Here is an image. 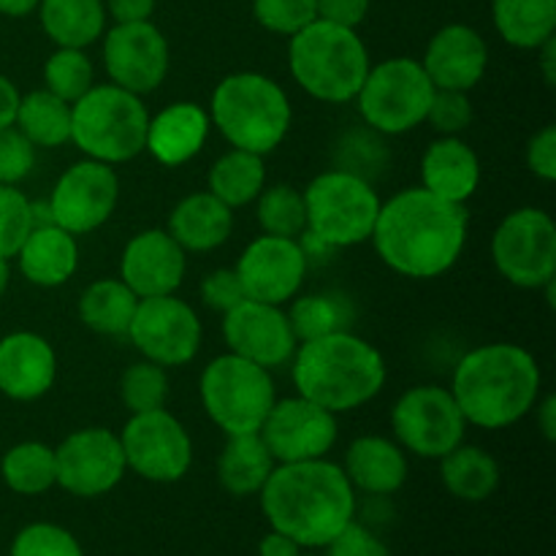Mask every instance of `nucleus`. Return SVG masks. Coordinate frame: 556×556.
<instances>
[{"mask_svg":"<svg viewBox=\"0 0 556 556\" xmlns=\"http://www.w3.org/2000/svg\"><path fill=\"white\" fill-rule=\"evenodd\" d=\"M470 212L427 188H407L380 204L375 253L391 271L410 280H434L454 269L467 244Z\"/></svg>","mask_w":556,"mask_h":556,"instance_id":"nucleus-1","label":"nucleus"},{"mask_svg":"<svg viewBox=\"0 0 556 556\" xmlns=\"http://www.w3.org/2000/svg\"><path fill=\"white\" fill-rule=\"evenodd\" d=\"M258 497L271 530L302 548H326L356 519V489L329 459L275 465Z\"/></svg>","mask_w":556,"mask_h":556,"instance_id":"nucleus-2","label":"nucleus"},{"mask_svg":"<svg viewBox=\"0 0 556 556\" xmlns=\"http://www.w3.org/2000/svg\"><path fill=\"white\" fill-rule=\"evenodd\" d=\"M541 364L514 342H489L459 358L451 394L467 427L508 429L530 416L541 400Z\"/></svg>","mask_w":556,"mask_h":556,"instance_id":"nucleus-3","label":"nucleus"},{"mask_svg":"<svg viewBox=\"0 0 556 556\" xmlns=\"http://www.w3.org/2000/svg\"><path fill=\"white\" fill-rule=\"evenodd\" d=\"M386 358L372 342L342 329L318 340L299 342L291 358L296 394L334 416L372 402L386 386Z\"/></svg>","mask_w":556,"mask_h":556,"instance_id":"nucleus-4","label":"nucleus"},{"mask_svg":"<svg viewBox=\"0 0 556 556\" xmlns=\"http://www.w3.org/2000/svg\"><path fill=\"white\" fill-rule=\"evenodd\" d=\"M206 112L228 144L255 155L275 152L293 123L288 92L258 71H237L217 81Z\"/></svg>","mask_w":556,"mask_h":556,"instance_id":"nucleus-5","label":"nucleus"},{"mask_svg":"<svg viewBox=\"0 0 556 556\" xmlns=\"http://www.w3.org/2000/svg\"><path fill=\"white\" fill-rule=\"evenodd\" d=\"M369 52L353 27L315 20L288 43V68L307 96L324 103H348L369 74Z\"/></svg>","mask_w":556,"mask_h":556,"instance_id":"nucleus-6","label":"nucleus"},{"mask_svg":"<svg viewBox=\"0 0 556 556\" xmlns=\"http://www.w3.org/2000/svg\"><path fill=\"white\" fill-rule=\"evenodd\" d=\"M147 112L141 96L117 85H92L71 103V141L92 161L119 166L144 152Z\"/></svg>","mask_w":556,"mask_h":556,"instance_id":"nucleus-7","label":"nucleus"},{"mask_svg":"<svg viewBox=\"0 0 556 556\" xmlns=\"http://www.w3.org/2000/svg\"><path fill=\"white\" fill-rule=\"evenodd\" d=\"M304 193L307 231L304 237L320 250L356 248L369 242L380 212V195L362 174L331 168L309 179Z\"/></svg>","mask_w":556,"mask_h":556,"instance_id":"nucleus-8","label":"nucleus"},{"mask_svg":"<svg viewBox=\"0 0 556 556\" xmlns=\"http://www.w3.org/2000/svg\"><path fill=\"white\" fill-rule=\"evenodd\" d=\"M199 396L210 421L226 438L255 434L277 400L269 369L233 353L212 358L199 380Z\"/></svg>","mask_w":556,"mask_h":556,"instance_id":"nucleus-9","label":"nucleus"},{"mask_svg":"<svg viewBox=\"0 0 556 556\" xmlns=\"http://www.w3.org/2000/svg\"><path fill=\"white\" fill-rule=\"evenodd\" d=\"M434 85L421 60L389 58L369 65L362 90L353 98L364 123L386 136H400L427 123Z\"/></svg>","mask_w":556,"mask_h":556,"instance_id":"nucleus-10","label":"nucleus"},{"mask_svg":"<svg viewBox=\"0 0 556 556\" xmlns=\"http://www.w3.org/2000/svg\"><path fill=\"white\" fill-rule=\"evenodd\" d=\"M492 261L510 286L541 291L556 280L554 217L538 206L508 212L492 237Z\"/></svg>","mask_w":556,"mask_h":556,"instance_id":"nucleus-11","label":"nucleus"},{"mask_svg":"<svg viewBox=\"0 0 556 556\" xmlns=\"http://www.w3.org/2000/svg\"><path fill=\"white\" fill-rule=\"evenodd\" d=\"M391 429L405 454L440 462L465 443L467 421L451 389L413 386L391 407Z\"/></svg>","mask_w":556,"mask_h":556,"instance_id":"nucleus-12","label":"nucleus"},{"mask_svg":"<svg viewBox=\"0 0 556 556\" xmlns=\"http://www.w3.org/2000/svg\"><path fill=\"white\" fill-rule=\"evenodd\" d=\"M125 465L152 483H177L193 465V440L177 416L161 407L134 413L119 432Z\"/></svg>","mask_w":556,"mask_h":556,"instance_id":"nucleus-13","label":"nucleus"},{"mask_svg":"<svg viewBox=\"0 0 556 556\" xmlns=\"http://www.w3.org/2000/svg\"><path fill=\"white\" fill-rule=\"evenodd\" d=\"M125 337L134 342L141 358L172 369L199 356L204 329L188 302L166 293V296L139 299Z\"/></svg>","mask_w":556,"mask_h":556,"instance_id":"nucleus-14","label":"nucleus"},{"mask_svg":"<svg viewBox=\"0 0 556 556\" xmlns=\"http://www.w3.org/2000/svg\"><path fill=\"white\" fill-rule=\"evenodd\" d=\"M58 486L81 500L103 497L128 472L119 434L106 427H85L54 448Z\"/></svg>","mask_w":556,"mask_h":556,"instance_id":"nucleus-15","label":"nucleus"},{"mask_svg":"<svg viewBox=\"0 0 556 556\" xmlns=\"http://www.w3.org/2000/svg\"><path fill=\"white\" fill-rule=\"evenodd\" d=\"M117 201L119 177L114 166L85 157L60 174L47 204L54 226L81 237L98 231L114 215Z\"/></svg>","mask_w":556,"mask_h":556,"instance_id":"nucleus-16","label":"nucleus"},{"mask_svg":"<svg viewBox=\"0 0 556 556\" xmlns=\"http://www.w3.org/2000/svg\"><path fill=\"white\" fill-rule=\"evenodd\" d=\"M172 52L161 27L144 22H114L103 33V68L112 85L150 96L166 81Z\"/></svg>","mask_w":556,"mask_h":556,"instance_id":"nucleus-17","label":"nucleus"},{"mask_svg":"<svg viewBox=\"0 0 556 556\" xmlns=\"http://www.w3.org/2000/svg\"><path fill=\"white\" fill-rule=\"evenodd\" d=\"M258 434L271 459L277 465H288V462L326 459L340 438V424L334 413L296 394L288 400H275Z\"/></svg>","mask_w":556,"mask_h":556,"instance_id":"nucleus-18","label":"nucleus"},{"mask_svg":"<svg viewBox=\"0 0 556 556\" xmlns=\"http://www.w3.org/2000/svg\"><path fill=\"white\" fill-rule=\"evenodd\" d=\"M233 269L242 280L244 296L282 307L302 291L307 277V250L302 239L261 233L242 250Z\"/></svg>","mask_w":556,"mask_h":556,"instance_id":"nucleus-19","label":"nucleus"},{"mask_svg":"<svg viewBox=\"0 0 556 556\" xmlns=\"http://www.w3.org/2000/svg\"><path fill=\"white\" fill-rule=\"evenodd\" d=\"M223 340L228 353L248 358L269 372L282 364H291L299 345L286 309L255 299H244L233 309L223 313Z\"/></svg>","mask_w":556,"mask_h":556,"instance_id":"nucleus-20","label":"nucleus"},{"mask_svg":"<svg viewBox=\"0 0 556 556\" xmlns=\"http://www.w3.org/2000/svg\"><path fill=\"white\" fill-rule=\"evenodd\" d=\"M188 271V253L166 228L136 233L119 258V280L139 299L177 293Z\"/></svg>","mask_w":556,"mask_h":556,"instance_id":"nucleus-21","label":"nucleus"},{"mask_svg":"<svg viewBox=\"0 0 556 556\" xmlns=\"http://www.w3.org/2000/svg\"><path fill=\"white\" fill-rule=\"evenodd\" d=\"M421 65L434 90H476L489 68L486 38L462 22L440 27L429 38Z\"/></svg>","mask_w":556,"mask_h":556,"instance_id":"nucleus-22","label":"nucleus"},{"mask_svg":"<svg viewBox=\"0 0 556 556\" xmlns=\"http://www.w3.org/2000/svg\"><path fill=\"white\" fill-rule=\"evenodd\" d=\"M58 380V353L36 331H14L0 340V391L9 400L36 402Z\"/></svg>","mask_w":556,"mask_h":556,"instance_id":"nucleus-23","label":"nucleus"},{"mask_svg":"<svg viewBox=\"0 0 556 556\" xmlns=\"http://www.w3.org/2000/svg\"><path fill=\"white\" fill-rule=\"evenodd\" d=\"M210 128V112L201 103L177 101L150 117L144 150L163 166H182L204 150Z\"/></svg>","mask_w":556,"mask_h":556,"instance_id":"nucleus-24","label":"nucleus"},{"mask_svg":"<svg viewBox=\"0 0 556 556\" xmlns=\"http://www.w3.org/2000/svg\"><path fill=\"white\" fill-rule=\"evenodd\" d=\"M407 454L396 440L380 434L356 438L345 451L342 472L356 492L369 497H391L407 481Z\"/></svg>","mask_w":556,"mask_h":556,"instance_id":"nucleus-25","label":"nucleus"},{"mask_svg":"<svg viewBox=\"0 0 556 556\" xmlns=\"http://www.w3.org/2000/svg\"><path fill=\"white\" fill-rule=\"evenodd\" d=\"M421 188L454 204H467L481 185V161L459 136H440L421 157Z\"/></svg>","mask_w":556,"mask_h":556,"instance_id":"nucleus-26","label":"nucleus"},{"mask_svg":"<svg viewBox=\"0 0 556 556\" xmlns=\"http://www.w3.org/2000/svg\"><path fill=\"white\" fill-rule=\"evenodd\" d=\"M16 261H20L22 277L33 286H65L79 269V242H76L74 233L54 226V223L36 226L22 242Z\"/></svg>","mask_w":556,"mask_h":556,"instance_id":"nucleus-27","label":"nucleus"},{"mask_svg":"<svg viewBox=\"0 0 556 556\" xmlns=\"http://www.w3.org/2000/svg\"><path fill=\"white\" fill-rule=\"evenodd\" d=\"M233 210L220 199L201 190L179 201L168 217V233L185 253H210L231 239Z\"/></svg>","mask_w":556,"mask_h":556,"instance_id":"nucleus-28","label":"nucleus"},{"mask_svg":"<svg viewBox=\"0 0 556 556\" xmlns=\"http://www.w3.org/2000/svg\"><path fill=\"white\" fill-rule=\"evenodd\" d=\"M277 462L261 434H231L217 459V481L231 497H253L269 481Z\"/></svg>","mask_w":556,"mask_h":556,"instance_id":"nucleus-29","label":"nucleus"},{"mask_svg":"<svg viewBox=\"0 0 556 556\" xmlns=\"http://www.w3.org/2000/svg\"><path fill=\"white\" fill-rule=\"evenodd\" d=\"M36 11L54 47L87 49L106 33L103 0H41Z\"/></svg>","mask_w":556,"mask_h":556,"instance_id":"nucleus-30","label":"nucleus"},{"mask_svg":"<svg viewBox=\"0 0 556 556\" xmlns=\"http://www.w3.org/2000/svg\"><path fill=\"white\" fill-rule=\"evenodd\" d=\"M440 481L465 503H483L500 486V465L481 445L462 443L440 459Z\"/></svg>","mask_w":556,"mask_h":556,"instance_id":"nucleus-31","label":"nucleus"},{"mask_svg":"<svg viewBox=\"0 0 556 556\" xmlns=\"http://www.w3.org/2000/svg\"><path fill=\"white\" fill-rule=\"evenodd\" d=\"M139 296L119 277L90 282L79 296V320L101 337H125Z\"/></svg>","mask_w":556,"mask_h":556,"instance_id":"nucleus-32","label":"nucleus"},{"mask_svg":"<svg viewBox=\"0 0 556 556\" xmlns=\"http://www.w3.org/2000/svg\"><path fill=\"white\" fill-rule=\"evenodd\" d=\"M494 27L516 49H538L556 33V0H492Z\"/></svg>","mask_w":556,"mask_h":556,"instance_id":"nucleus-33","label":"nucleus"},{"mask_svg":"<svg viewBox=\"0 0 556 556\" xmlns=\"http://www.w3.org/2000/svg\"><path fill=\"white\" fill-rule=\"evenodd\" d=\"M206 182H210V193L231 210L253 204L261 190L266 188L264 155L231 147L212 163Z\"/></svg>","mask_w":556,"mask_h":556,"instance_id":"nucleus-34","label":"nucleus"},{"mask_svg":"<svg viewBox=\"0 0 556 556\" xmlns=\"http://www.w3.org/2000/svg\"><path fill=\"white\" fill-rule=\"evenodd\" d=\"M14 125L30 139L33 147H63L71 141V103L49 92L47 87L33 90L20 98Z\"/></svg>","mask_w":556,"mask_h":556,"instance_id":"nucleus-35","label":"nucleus"},{"mask_svg":"<svg viewBox=\"0 0 556 556\" xmlns=\"http://www.w3.org/2000/svg\"><path fill=\"white\" fill-rule=\"evenodd\" d=\"M0 476L11 492L22 497H38L58 486V467H54V448L38 440H25L5 451L0 462Z\"/></svg>","mask_w":556,"mask_h":556,"instance_id":"nucleus-36","label":"nucleus"},{"mask_svg":"<svg viewBox=\"0 0 556 556\" xmlns=\"http://www.w3.org/2000/svg\"><path fill=\"white\" fill-rule=\"evenodd\" d=\"M255 215L264 233L282 239H302L307 231L304 193L288 182L269 185L255 199Z\"/></svg>","mask_w":556,"mask_h":556,"instance_id":"nucleus-37","label":"nucleus"},{"mask_svg":"<svg viewBox=\"0 0 556 556\" xmlns=\"http://www.w3.org/2000/svg\"><path fill=\"white\" fill-rule=\"evenodd\" d=\"M288 320L299 342L318 340V337L334 334L345 329V320L351 318L345 302L326 293H307V296H293Z\"/></svg>","mask_w":556,"mask_h":556,"instance_id":"nucleus-38","label":"nucleus"},{"mask_svg":"<svg viewBox=\"0 0 556 556\" xmlns=\"http://www.w3.org/2000/svg\"><path fill=\"white\" fill-rule=\"evenodd\" d=\"M43 85L63 101L76 103L92 85H96V68L87 58L85 49L58 47L43 63Z\"/></svg>","mask_w":556,"mask_h":556,"instance_id":"nucleus-39","label":"nucleus"},{"mask_svg":"<svg viewBox=\"0 0 556 556\" xmlns=\"http://www.w3.org/2000/svg\"><path fill=\"white\" fill-rule=\"evenodd\" d=\"M119 400L134 413H150L166 407L168 400V375L166 367L152 364L147 358L130 364L119 378Z\"/></svg>","mask_w":556,"mask_h":556,"instance_id":"nucleus-40","label":"nucleus"},{"mask_svg":"<svg viewBox=\"0 0 556 556\" xmlns=\"http://www.w3.org/2000/svg\"><path fill=\"white\" fill-rule=\"evenodd\" d=\"M11 556H85L74 532L52 521H36L16 532Z\"/></svg>","mask_w":556,"mask_h":556,"instance_id":"nucleus-41","label":"nucleus"},{"mask_svg":"<svg viewBox=\"0 0 556 556\" xmlns=\"http://www.w3.org/2000/svg\"><path fill=\"white\" fill-rule=\"evenodd\" d=\"M33 231L30 201L14 185H0V258L11 261Z\"/></svg>","mask_w":556,"mask_h":556,"instance_id":"nucleus-42","label":"nucleus"},{"mask_svg":"<svg viewBox=\"0 0 556 556\" xmlns=\"http://www.w3.org/2000/svg\"><path fill=\"white\" fill-rule=\"evenodd\" d=\"M253 16L264 30L288 36L318 20L315 0H253Z\"/></svg>","mask_w":556,"mask_h":556,"instance_id":"nucleus-43","label":"nucleus"},{"mask_svg":"<svg viewBox=\"0 0 556 556\" xmlns=\"http://www.w3.org/2000/svg\"><path fill=\"white\" fill-rule=\"evenodd\" d=\"M427 123L440 136H459L472 123V101L470 92L459 90H434L429 103Z\"/></svg>","mask_w":556,"mask_h":556,"instance_id":"nucleus-44","label":"nucleus"},{"mask_svg":"<svg viewBox=\"0 0 556 556\" xmlns=\"http://www.w3.org/2000/svg\"><path fill=\"white\" fill-rule=\"evenodd\" d=\"M36 168V147L16 125L0 130V185H20Z\"/></svg>","mask_w":556,"mask_h":556,"instance_id":"nucleus-45","label":"nucleus"},{"mask_svg":"<svg viewBox=\"0 0 556 556\" xmlns=\"http://www.w3.org/2000/svg\"><path fill=\"white\" fill-rule=\"evenodd\" d=\"M326 556H391L383 538L364 521L353 519L334 541L326 546Z\"/></svg>","mask_w":556,"mask_h":556,"instance_id":"nucleus-46","label":"nucleus"},{"mask_svg":"<svg viewBox=\"0 0 556 556\" xmlns=\"http://www.w3.org/2000/svg\"><path fill=\"white\" fill-rule=\"evenodd\" d=\"M201 302L206 304L215 313H228V309L237 307L239 302H244V288L239 280L237 269H215L201 280Z\"/></svg>","mask_w":556,"mask_h":556,"instance_id":"nucleus-47","label":"nucleus"},{"mask_svg":"<svg viewBox=\"0 0 556 556\" xmlns=\"http://www.w3.org/2000/svg\"><path fill=\"white\" fill-rule=\"evenodd\" d=\"M527 168L543 182L556 179V128L546 125L527 144Z\"/></svg>","mask_w":556,"mask_h":556,"instance_id":"nucleus-48","label":"nucleus"},{"mask_svg":"<svg viewBox=\"0 0 556 556\" xmlns=\"http://www.w3.org/2000/svg\"><path fill=\"white\" fill-rule=\"evenodd\" d=\"M318 20L356 30L369 14V0H315Z\"/></svg>","mask_w":556,"mask_h":556,"instance_id":"nucleus-49","label":"nucleus"},{"mask_svg":"<svg viewBox=\"0 0 556 556\" xmlns=\"http://www.w3.org/2000/svg\"><path fill=\"white\" fill-rule=\"evenodd\" d=\"M157 0H103L114 22H144L155 11Z\"/></svg>","mask_w":556,"mask_h":556,"instance_id":"nucleus-50","label":"nucleus"},{"mask_svg":"<svg viewBox=\"0 0 556 556\" xmlns=\"http://www.w3.org/2000/svg\"><path fill=\"white\" fill-rule=\"evenodd\" d=\"M20 90L9 76L0 74V130L11 128L16 119V109H20Z\"/></svg>","mask_w":556,"mask_h":556,"instance_id":"nucleus-51","label":"nucleus"},{"mask_svg":"<svg viewBox=\"0 0 556 556\" xmlns=\"http://www.w3.org/2000/svg\"><path fill=\"white\" fill-rule=\"evenodd\" d=\"M302 554V546H299L293 538H288L286 532L269 530L264 535L258 546V556H299Z\"/></svg>","mask_w":556,"mask_h":556,"instance_id":"nucleus-52","label":"nucleus"},{"mask_svg":"<svg viewBox=\"0 0 556 556\" xmlns=\"http://www.w3.org/2000/svg\"><path fill=\"white\" fill-rule=\"evenodd\" d=\"M532 410H535V421L538 427H541L543 438L552 443V440H556V396L554 394L541 396Z\"/></svg>","mask_w":556,"mask_h":556,"instance_id":"nucleus-53","label":"nucleus"},{"mask_svg":"<svg viewBox=\"0 0 556 556\" xmlns=\"http://www.w3.org/2000/svg\"><path fill=\"white\" fill-rule=\"evenodd\" d=\"M535 52L541 54L543 81H546L548 87H554L556 85V38H548V41L541 43V47H538Z\"/></svg>","mask_w":556,"mask_h":556,"instance_id":"nucleus-54","label":"nucleus"},{"mask_svg":"<svg viewBox=\"0 0 556 556\" xmlns=\"http://www.w3.org/2000/svg\"><path fill=\"white\" fill-rule=\"evenodd\" d=\"M41 0H0V14L3 16H27L38 9Z\"/></svg>","mask_w":556,"mask_h":556,"instance_id":"nucleus-55","label":"nucleus"},{"mask_svg":"<svg viewBox=\"0 0 556 556\" xmlns=\"http://www.w3.org/2000/svg\"><path fill=\"white\" fill-rule=\"evenodd\" d=\"M9 280H11V266L9 261L0 258V296H3L5 288H9Z\"/></svg>","mask_w":556,"mask_h":556,"instance_id":"nucleus-56","label":"nucleus"},{"mask_svg":"<svg viewBox=\"0 0 556 556\" xmlns=\"http://www.w3.org/2000/svg\"><path fill=\"white\" fill-rule=\"evenodd\" d=\"M299 556H326V554H299Z\"/></svg>","mask_w":556,"mask_h":556,"instance_id":"nucleus-57","label":"nucleus"}]
</instances>
